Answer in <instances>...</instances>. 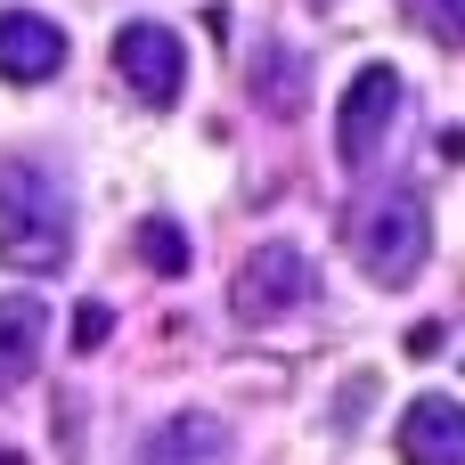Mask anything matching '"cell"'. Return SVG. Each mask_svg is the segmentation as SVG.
Segmentation results:
<instances>
[{
    "label": "cell",
    "mask_w": 465,
    "mask_h": 465,
    "mask_svg": "<svg viewBox=\"0 0 465 465\" xmlns=\"http://www.w3.org/2000/svg\"><path fill=\"white\" fill-rule=\"evenodd\" d=\"M425 16H433V33L450 49H465V0H425Z\"/></svg>",
    "instance_id": "4fadbf2b"
},
{
    "label": "cell",
    "mask_w": 465,
    "mask_h": 465,
    "mask_svg": "<svg viewBox=\"0 0 465 465\" xmlns=\"http://www.w3.org/2000/svg\"><path fill=\"white\" fill-rule=\"evenodd\" d=\"M131 465H229V425L213 409H180L155 433H139Z\"/></svg>",
    "instance_id": "9c48e42d"
},
{
    "label": "cell",
    "mask_w": 465,
    "mask_h": 465,
    "mask_svg": "<svg viewBox=\"0 0 465 465\" xmlns=\"http://www.w3.org/2000/svg\"><path fill=\"white\" fill-rule=\"evenodd\" d=\"M74 262V196L49 163H0V270L49 278Z\"/></svg>",
    "instance_id": "6da1fadb"
},
{
    "label": "cell",
    "mask_w": 465,
    "mask_h": 465,
    "mask_svg": "<svg viewBox=\"0 0 465 465\" xmlns=\"http://www.w3.org/2000/svg\"><path fill=\"white\" fill-rule=\"evenodd\" d=\"M139 262H147L155 278H188V237H180V221H139Z\"/></svg>",
    "instance_id": "8fae6325"
},
{
    "label": "cell",
    "mask_w": 465,
    "mask_h": 465,
    "mask_svg": "<svg viewBox=\"0 0 465 465\" xmlns=\"http://www.w3.org/2000/svg\"><path fill=\"white\" fill-rule=\"evenodd\" d=\"M401 465H465V401L450 392H417L401 409V433H392Z\"/></svg>",
    "instance_id": "8992f818"
},
{
    "label": "cell",
    "mask_w": 465,
    "mask_h": 465,
    "mask_svg": "<svg viewBox=\"0 0 465 465\" xmlns=\"http://www.w3.org/2000/svg\"><path fill=\"white\" fill-rule=\"evenodd\" d=\"M343 245H351V262L376 286H417V270L433 262V213H425V196L384 188V196H368L343 221Z\"/></svg>",
    "instance_id": "7a4b0ae2"
},
{
    "label": "cell",
    "mask_w": 465,
    "mask_h": 465,
    "mask_svg": "<svg viewBox=\"0 0 465 465\" xmlns=\"http://www.w3.org/2000/svg\"><path fill=\"white\" fill-rule=\"evenodd\" d=\"M458 368H465V360H458Z\"/></svg>",
    "instance_id": "9a60e30c"
},
{
    "label": "cell",
    "mask_w": 465,
    "mask_h": 465,
    "mask_svg": "<svg viewBox=\"0 0 465 465\" xmlns=\"http://www.w3.org/2000/svg\"><path fill=\"white\" fill-rule=\"evenodd\" d=\"M311 253L302 245H286V237H270V245H253L245 262H237V278H229V311L245 319V327H278V319H294L302 302H311Z\"/></svg>",
    "instance_id": "3957f363"
},
{
    "label": "cell",
    "mask_w": 465,
    "mask_h": 465,
    "mask_svg": "<svg viewBox=\"0 0 465 465\" xmlns=\"http://www.w3.org/2000/svg\"><path fill=\"white\" fill-rule=\"evenodd\" d=\"M49 351V302L41 294H0V401H16L41 376Z\"/></svg>",
    "instance_id": "ba28073f"
},
{
    "label": "cell",
    "mask_w": 465,
    "mask_h": 465,
    "mask_svg": "<svg viewBox=\"0 0 465 465\" xmlns=\"http://www.w3.org/2000/svg\"><path fill=\"white\" fill-rule=\"evenodd\" d=\"M401 74L392 65H360L351 74V90H343V106H335V155H343V172H376V155H384V139H392V123H401Z\"/></svg>",
    "instance_id": "277c9868"
},
{
    "label": "cell",
    "mask_w": 465,
    "mask_h": 465,
    "mask_svg": "<svg viewBox=\"0 0 465 465\" xmlns=\"http://www.w3.org/2000/svg\"><path fill=\"white\" fill-rule=\"evenodd\" d=\"M114 74H123L147 106H172V98L188 90V49H180V33H172V25L131 16V25L114 33Z\"/></svg>",
    "instance_id": "5b68a950"
},
{
    "label": "cell",
    "mask_w": 465,
    "mask_h": 465,
    "mask_svg": "<svg viewBox=\"0 0 465 465\" xmlns=\"http://www.w3.org/2000/svg\"><path fill=\"white\" fill-rule=\"evenodd\" d=\"M106 335H114V311H106V302H82V311H74V351L90 360Z\"/></svg>",
    "instance_id": "7c38bea8"
},
{
    "label": "cell",
    "mask_w": 465,
    "mask_h": 465,
    "mask_svg": "<svg viewBox=\"0 0 465 465\" xmlns=\"http://www.w3.org/2000/svg\"><path fill=\"white\" fill-rule=\"evenodd\" d=\"M401 351H409V360H433V351H441V319H417V327L401 335Z\"/></svg>",
    "instance_id": "5bb4252c"
},
{
    "label": "cell",
    "mask_w": 465,
    "mask_h": 465,
    "mask_svg": "<svg viewBox=\"0 0 465 465\" xmlns=\"http://www.w3.org/2000/svg\"><path fill=\"white\" fill-rule=\"evenodd\" d=\"M65 74V33L33 8H0V82L33 90V82H57Z\"/></svg>",
    "instance_id": "52a82bcc"
},
{
    "label": "cell",
    "mask_w": 465,
    "mask_h": 465,
    "mask_svg": "<svg viewBox=\"0 0 465 465\" xmlns=\"http://www.w3.org/2000/svg\"><path fill=\"white\" fill-rule=\"evenodd\" d=\"M253 106L270 114V123H294L302 106H311V57L294 49V41H262L253 49Z\"/></svg>",
    "instance_id": "30bf717a"
}]
</instances>
